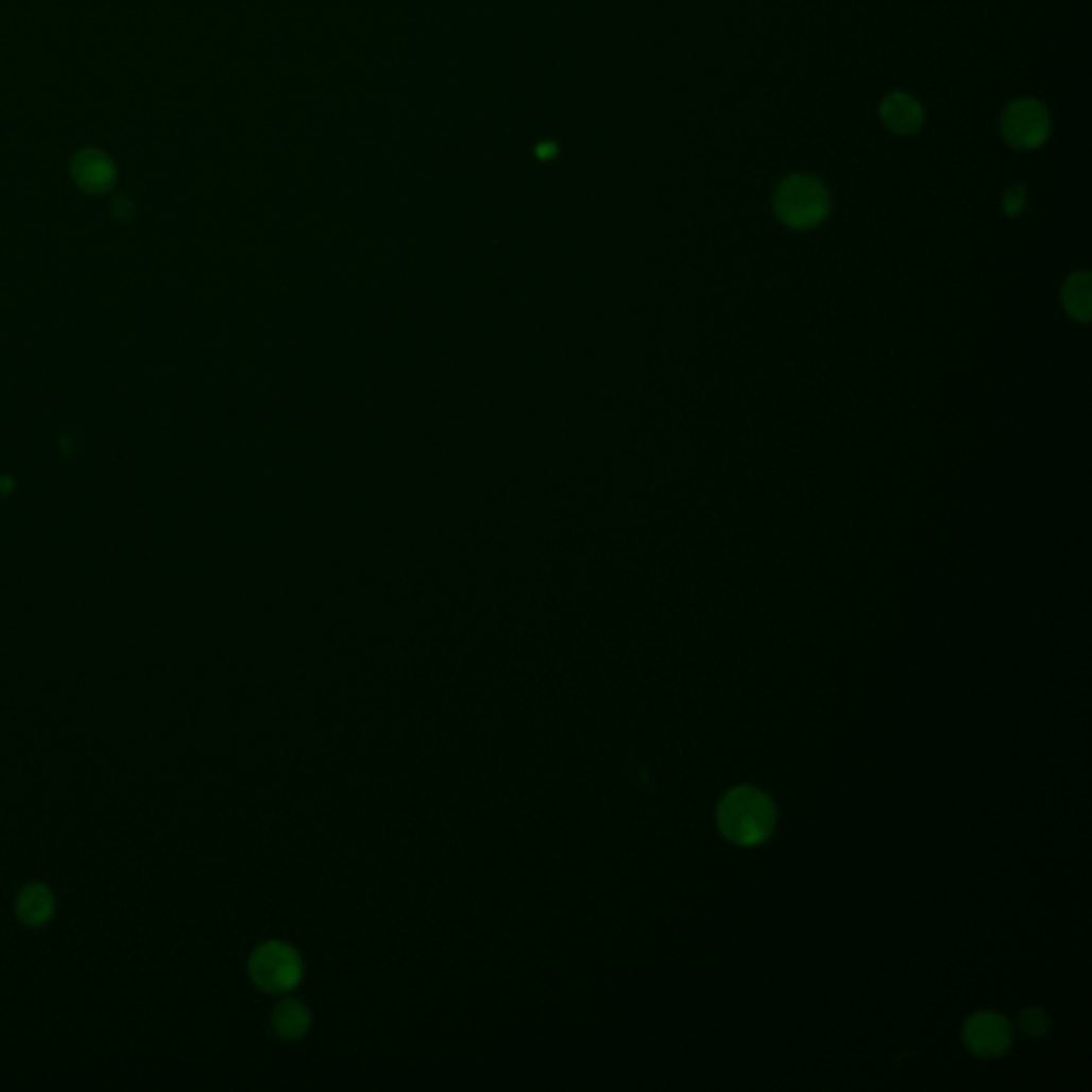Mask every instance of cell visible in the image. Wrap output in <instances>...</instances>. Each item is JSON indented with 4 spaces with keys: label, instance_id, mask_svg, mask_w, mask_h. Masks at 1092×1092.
I'll list each match as a JSON object with an SVG mask.
<instances>
[{
    "label": "cell",
    "instance_id": "cell-1",
    "mask_svg": "<svg viewBox=\"0 0 1092 1092\" xmlns=\"http://www.w3.org/2000/svg\"><path fill=\"white\" fill-rule=\"evenodd\" d=\"M777 813L772 800L755 787H736L723 796L717 808V824L723 837L736 846H757L774 831Z\"/></svg>",
    "mask_w": 1092,
    "mask_h": 1092
},
{
    "label": "cell",
    "instance_id": "cell-2",
    "mask_svg": "<svg viewBox=\"0 0 1092 1092\" xmlns=\"http://www.w3.org/2000/svg\"><path fill=\"white\" fill-rule=\"evenodd\" d=\"M831 199L824 184L811 175L787 177L774 194V214L791 228H813L829 214Z\"/></svg>",
    "mask_w": 1092,
    "mask_h": 1092
},
{
    "label": "cell",
    "instance_id": "cell-3",
    "mask_svg": "<svg viewBox=\"0 0 1092 1092\" xmlns=\"http://www.w3.org/2000/svg\"><path fill=\"white\" fill-rule=\"evenodd\" d=\"M300 954L280 941L262 943L250 958V977L265 992H289L302 982Z\"/></svg>",
    "mask_w": 1092,
    "mask_h": 1092
},
{
    "label": "cell",
    "instance_id": "cell-4",
    "mask_svg": "<svg viewBox=\"0 0 1092 1092\" xmlns=\"http://www.w3.org/2000/svg\"><path fill=\"white\" fill-rule=\"evenodd\" d=\"M1003 135L1020 150H1033L1041 146L1050 135L1047 109L1035 99H1018L1009 103L1003 114Z\"/></svg>",
    "mask_w": 1092,
    "mask_h": 1092
},
{
    "label": "cell",
    "instance_id": "cell-5",
    "mask_svg": "<svg viewBox=\"0 0 1092 1092\" xmlns=\"http://www.w3.org/2000/svg\"><path fill=\"white\" fill-rule=\"evenodd\" d=\"M69 173L75 186L92 197L107 194L118 184V167L114 158L99 148L80 150L69 165Z\"/></svg>",
    "mask_w": 1092,
    "mask_h": 1092
},
{
    "label": "cell",
    "instance_id": "cell-6",
    "mask_svg": "<svg viewBox=\"0 0 1092 1092\" xmlns=\"http://www.w3.org/2000/svg\"><path fill=\"white\" fill-rule=\"evenodd\" d=\"M965 1045L982 1058H994L1009 1050L1011 1045V1028L1007 1020L992 1011L975 1013L967 1020L962 1030Z\"/></svg>",
    "mask_w": 1092,
    "mask_h": 1092
},
{
    "label": "cell",
    "instance_id": "cell-7",
    "mask_svg": "<svg viewBox=\"0 0 1092 1092\" xmlns=\"http://www.w3.org/2000/svg\"><path fill=\"white\" fill-rule=\"evenodd\" d=\"M880 116H882L884 124L894 135H901V137L914 135L924 122V112H922L920 103L907 92L888 95L882 103Z\"/></svg>",
    "mask_w": 1092,
    "mask_h": 1092
},
{
    "label": "cell",
    "instance_id": "cell-8",
    "mask_svg": "<svg viewBox=\"0 0 1092 1092\" xmlns=\"http://www.w3.org/2000/svg\"><path fill=\"white\" fill-rule=\"evenodd\" d=\"M54 894L46 884H31L20 892L16 911L22 924L37 928L54 916Z\"/></svg>",
    "mask_w": 1092,
    "mask_h": 1092
},
{
    "label": "cell",
    "instance_id": "cell-9",
    "mask_svg": "<svg viewBox=\"0 0 1092 1092\" xmlns=\"http://www.w3.org/2000/svg\"><path fill=\"white\" fill-rule=\"evenodd\" d=\"M271 1024L280 1037L300 1039L310 1028V1011L302 1001L287 999L276 1009H273Z\"/></svg>",
    "mask_w": 1092,
    "mask_h": 1092
},
{
    "label": "cell",
    "instance_id": "cell-10",
    "mask_svg": "<svg viewBox=\"0 0 1092 1092\" xmlns=\"http://www.w3.org/2000/svg\"><path fill=\"white\" fill-rule=\"evenodd\" d=\"M1062 304L1064 310L1086 323L1090 319V276L1088 273H1075L1071 276L1062 289Z\"/></svg>",
    "mask_w": 1092,
    "mask_h": 1092
},
{
    "label": "cell",
    "instance_id": "cell-11",
    "mask_svg": "<svg viewBox=\"0 0 1092 1092\" xmlns=\"http://www.w3.org/2000/svg\"><path fill=\"white\" fill-rule=\"evenodd\" d=\"M1020 1028L1024 1035L1028 1037H1041L1047 1033L1050 1028V1018L1043 1009L1039 1007H1030V1009H1024L1020 1013Z\"/></svg>",
    "mask_w": 1092,
    "mask_h": 1092
},
{
    "label": "cell",
    "instance_id": "cell-12",
    "mask_svg": "<svg viewBox=\"0 0 1092 1092\" xmlns=\"http://www.w3.org/2000/svg\"><path fill=\"white\" fill-rule=\"evenodd\" d=\"M1024 203H1026V190L1022 186H1013L1005 192V199H1003V209L1009 214V216H1018L1022 209H1024Z\"/></svg>",
    "mask_w": 1092,
    "mask_h": 1092
}]
</instances>
